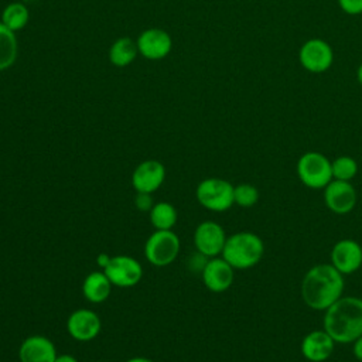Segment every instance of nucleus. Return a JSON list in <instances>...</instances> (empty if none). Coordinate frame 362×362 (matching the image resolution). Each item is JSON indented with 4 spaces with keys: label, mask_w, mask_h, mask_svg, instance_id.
Instances as JSON below:
<instances>
[{
    "label": "nucleus",
    "mask_w": 362,
    "mask_h": 362,
    "mask_svg": "<svg viewBox=\"0 0 362 362\" xmlns=\"http://www.w3.org/2000/svg\"><path fill=\"white\" fill-rule=\"evenodd\" d=\"M344 287V274L331 263H320L307 270L301 280L300 291L307 307L315 311H325L342 297Z\"/></svg>",
    "instance_id": "f257e3e1"
},
{
    "label": "nucleus",
    "mask_w": 362,
    "mask_h": 362,
    "mask_svg": "<svg viewBox=\"0 0 362 362\" xmlns=\"http://www.w3.org/2000/svg\"><path fill=\"white\" fill-rule=\"evenodd\" d=\"M322 328L335 342L352 344L362 335V298L339 297L324 311Z\"/></svg>",
    "instance_id": "f03ea898"
},
{
    "label": "nucleus",
    "mask_w": 362,
    "mask_h": 362,
    "mask_svg": "<svg viewBox=\"0 0 362 362\" xmlns=\"http://www.w3.org/2000/svg\"><path fill=\"white\" fill-rule=\"evenodd\" d=\"M264 253V243L259 235L240 230L226 238L222 257L235 269L246 270L256 266Z\"/></svg>",
    "instance_id": "7ed1b4c3"
},
{
    "label": "nucleus",
    "mask_w": 362,
    "mask_h": 362,
    "mask_svg": "<svg viewBox=\"0 0 362 362\" xmlns=\"http://www.w3.org/2000/svg\"><path fill=\"white\" fill-rule=\"evenodd\" d=\"M296 170L300 181L311 189H324L332 181L331 160L318 151H307L300 156Z\"/></svg>",
    "instance_id": "20e7f679"
},
{
    "label": "nucleus",
    "mask_w": 362,
    "mask_h": 362,
    "mask_svg": "<svg viewBox=\"0 0 362 362\" xmlns=\"http://www.w3.org/2000/svg\"><path fill=\"white\" fill-rule=\"evenodd\" d=\"M233 187L223 178H205L202 180L195 191L197 201L205 209L212 212H225L233 204Z\"/></svg>",
    "instance_id": "39448f33"
},
{
    "label": "nucleus",
    "mask_w": 362,
    "mask_h": 362,
    "mask_svg": "<svg viewBox=\"0 0 362 362\" xmlns=\"http://www.w3.org/2000/svg\"><path fill=\"white\" fill-rule=\"evenodd\" d=\"M180 246V238L173 229L154 230L144 243V256L153 266H168L178 256Z\"/></svg>",
    "instance_id": "423d86ee"
},
{
    "label": "nucleus",
    "mask_w": 362,
    "mask_h": 362,
    "mask_svg": "<svg viewBox=\"0 0 362 362\" xmlns=\"http://www.w3.org/2000/svg\"><path fill=\"white\" fill-rule=\"evenodd\" d=\"M298 61L305 71L311 74H322L331 68L334 62V51L327 41L311 38L300 47Z\"/></svg>",
    "instance_id": "0eeeda50"
},
{
    "label": "nucleus",
    "mask_w": 362,
    "mask_h": 362,
    "mask_svg": "<svg viewBox=\"0 0 362 362\" xmlns=\"http://www.w3.org/2000/svg\"><path fill=\"white\" fill-rule=\"evenodd\" d=\"M105 274L113 286L117 287H133L143 277V267L132 256L117 255L110 257L109 263L103 267Z\"/></svg>",
    "instance_id": "6e6552de"
},
{
    "label": "nucleus",
    "mask_w": 362,
    "mask_h": 362,
    "mask_svg": "<svg viewBox=\"0 0 362 362\" xmlns=\"http://www.w3.org/2000/svg\"><path fill=\"white\" fill-rule=\"evenodd\" d=\"M226 238L228 236L219 223L214 221H204L195 228L194 246L197 252L206 259L216 257L222 255Z\"/></svg>",
    "instance_id": "1a4fd4ad"
},
{
    "label": "nucleus",
    "mask_w": 362,
    "mask_h": 362,
    "mask_svg": "<svg viewBox=\"0 0 362 362\" xmlns=\"http://www.w3.org/2000/svg\"><path fill=\"white\" fill-rule=\"evenodd\" d=\"M356 199V189L351 181L332 180L324 188V204L331 212L337 215L349 214L355 208Z\"/></svg>",
    "instance_id": "9d476101"
},
{
    "label": "nucleus",
    "mask_w": 362,
    "mask_h": 362,
    "mask_svg": "<svg viewBox=\"0 0 362 362\" xmlns=\"http://www.w3.org/2000/svg\"><path fill=\"white\" fill-rule=\"evenodd\" d=\"M331 264L344 276L362 266V246L354 239H341L331 249Z\"/></svg>",
    "instance_id": "9b49d317"
},
{
    "label": "nucleus",
    "mask_w": 362,
    "mask_h": 362,
    "mask_svg": "<svg viewBox=\"0 0 362 362\" xmlns=\"http://www.w3.org/2000/svg\"><path fill=\"white\" fill-rule=\"evenodd\" d=\"M201 273L205 287L212 293L226 291L235 277V269L222 256L208 259Z\"/></svg>",
    "instance_id": "f8f14e48"
},
{
    "label": "nucleus",
    "mask_w": 362,
    "mask_h": 362,
    "mask_svg": "<svg viewBox=\"0 0 362 362\" xmlns=\"http://www.w3.org/2000/svg\"><path fill=\"white\" fill-rule=\"evenodd\" d=\"M165 180V168L158 160L141 161L132 174V185L136 192L153 194Z\"/></svg>",
    "instance_id": "ddd939ff"
},
{
    "label": "nucleus",
    "mask_w": 362,
    "mask_h": 362,
    "mask_svg": "<svg viewBox=\"0 0 362 362\" xmlns=\"http://www.w3.org/2000/svg\"><path fill=\"white\" fill-rule=\"evenodd\" d=\"M102 322L99 315L88 308L75 310L66 321V331L68 334L81 342L90 341L98 337L100 332Z\"/></svg>",
    "instance_id": "4468645a"
},
{
    "label": "nucleus",
    "mask_w": 362,
    "mask_h": 362,
    "mask_svg": "<svg viewBox=\"0 0 362 362\" xmlns=\"http://www.w3.org/2000/svg\"><path fill=\"white\" fill-rule=\"evenodd\" d=\"M335 344L337 342L324 328L314 329L304 335L300 344V351L303 358L310 362H324L332 355Z\"/></svg>",
    "instance_id": "2eb2a0df"
},
{
    "label": "nucleus",
    "mask_w": 362,
    "mask_h": 362,
    "mask_svg": "<svg viewBox=\"0 0 362 362\" xmlns=\"http://www.w3.org/2000/svg\"><path fill=\"white\" fill-rule=\"evenodd\" d=\"M139 52L147 59H163L171 51L173 41L167 31L161 28L144 30L137 38Z\"/></svg>",
    "instance_id": "dca6fc26"
},
{
    "label": "nucleus",
    "mask_w": 362,
    "mask_h": 362,
    "mask_svg": "<svg viewBox=\"0 0 362 362\" xmlns=\"http://www.w3.org/2000/svg\"><path fill=\"white\" fill-rule=\"evenodd\" d=\"M57 356L54 342L44 335L27 337L18 349L20 362H55Z\"/></svg>",
    "instance_id": "f3484780"
},
{
    "label": "nucleus",
    "mask_w": 362,
    "mask_h": 362,
    "mask_svg": "<svg viewBox=\"0 0 362 362\" xmlns=\"http://www.w3.org/2000/svg\"><path fill=\"white\" fill-rule=\"evenodd\" d=\"M112 283L105 274V272H92L89 273L82 284V293L85 298L90 303L100 304L107 300L112 291Z\"/></svg>",
    "instance_id": "a211bd4d"
},
{
    "label": "nucleus",
    "mask_w": 362,
    "mask_h": 362,
    "mask_svg": "<svg viewBox=\"0 0 362 362\" xmlns=\"http://www.w3.org/2000/svg\"><path fill=\"white\" fill-rule=\"evenodd\" d=\"M137 54V42L129 37H122L112 44L109 49V59L115 66H126L134 61Z\"/></svg>",
    "instance_id": "6ab92c4d"
},
{
    "label": "nucleus",
    "mask_w": 362,
    "mask_h": 362,
    "mask_svg": "<svg viewBox=\"0 0 362 362\" xmlns=\"http://www.w3.org/2000/svg\"><path fill=\"white\" fill-rule=\"evenodd\" d=\"M150 222L156 230L173 229L177 223V209L170 202H157L148 212Z\"/></svg>",
    "instance_id": "aec40b11"
},
{
    "label": "nucleus",
    "mask_w": 362,
    "mask_h": 362,
    "mask_svg": "<svg viewBox=\"0 0 362 362\" xmlns=\"http://www.w3.org/2000/svg\"><path fill=\"white\" fill-rule=\"evenodd\" d=\"M17 51L16 34L0 21V71L10 68L16 62Z\"/></svg>",
    "instance_id": "412c9836"
},
{
    "label": "nucleus",
    "mask_w": 362,
    "mask_h": 362,
    "mask_svg": "<svg viewBox=\"0 0 362 362\" xmlns=\"http://www.w3.org/2000/svg\"><path fill=\"white\" fill-rule=\"evenodd\" d=\"M30 14L25 4L20 1L10 3L1 13V23L13 33L24 28L28 23Z\"/></svg>",
    "instance_id": "4be33fe9"
},
{
    "label": "nucleus",
    "mask_w": 362,
    "mask_h": 362,
    "mask_svg": "<svg viewBox=\"0 0 362 362\" xmlns=\"http://www.w3.org/2000/svg\"><path fill=\"white\" fill-rule=\"evenodd\" d=\"M332 180L339 181H352L358 174V163L351 156H339L331 161Z\"/></svg>",
    "instance_id": "5701e85b"
},
{
    "label": "nucleus",
    "mask_w": 362,
    "mask_h": 362,
    "mask_svg": "<svg viewBox=\"0 0 362 362\" xmlns=\"http://www.w3.org/2000/svg\"><path fill=\"white\" fill-rule=\"evenodd\" d=\"M233 201L242 208H250L259 201V189L249 182H242L233 187Z\"/></svg>",
    "instance_id": "b1692460"
},
{
    "label": "nucleus",
    "mask_w": 362,
    "mask_h": 362,
    "mask_svg": "<svg viewBox=\"0 0 362 362\" xmlns=\"http://www.w3.org/2000/svg\"><path fill=\"white\" fill-rule=\"evenodd\" d=\"M341 10L349 16L362 14V0H338Z\"/></svg>",
    "instance_id": "393cba45"
},
{
    "label": "nucleus",
    "mask_w": 362,
    "mask_h": 362,
    "mask_svg": "<svg viewBox=\"0 0 362 362\" xmlns=\"http://www.w3.org/2000/svg\"><path fill=\"white\" fill-rule=\"evenodd\" d=\"M134 205L139 211H146L150 212V209L153 208V199H151V194H144V192H137L136 199H134Z\"/></svg>",
    "instance_id": "a878e982"
},
{
    "label": "nucleus",
    "mask_w": 362,
    "mask_h": 362,
    "mask_svg": "<svg viewBox=\"0 0 362 362\" xmlns=\"http://www.w3.org/2000/svg\"><path fill=\"white\" fill-rule=\"evenodd\" d=\"M352 352L354 356L362 362V335L358 337L354 342H352Z\"/></svg>",
    "instance_id": "bb28decb"
},
{
    "label": "nucleus",
    "mask_w": 362,
    "mask_h": 362,
    "mask_svg": "<svg viewBox=\"0 0 362 362\" xmlns=\"http://www.w3.org/2000/svg\"><path fill=\"white\" fill-rule=\"evenodd\" d=\"M55 362H78V359L69 354H62V355H58Z\"/></svg>",
    "instance_id": "cd10ccee"
},
{
    "label": "nucleus",
    "mask_w": 362,
    "mask_h": 362,
    "mask_svg": "<svg viewBox=\"0 0 362 362\" xmlns=\"http://www.w3.org/2000/svg\"><path fill=\"white\" fill-rule=\"evenodd\" d=\"M109 260H110V256H107L106 253H100V255L98 256V259H96V263L103 269V267L109 263Z\"/></svg>",
    "instance_id": "c85d7f7f"
},
{
    "label": "nucleus",
    "mask_w": 362,
    "mask_h": 362,
    "mask_svg": "<svg viewBox=\"0 0 362 362\" xmlns=\"http://www.w3.org/2000/svg\"><path fill=\"white\" fill-rule=\"evenodd\" d=\"M126 362H154V361L150 358H146V356H133V358L127 359Z\"/></svg>",
    "instance_id": "c756f323"
},
{
    "label": "nucleus",
    "mask_w": 362,
    "mask_h": 362,
    "mask_svg": "<svg viewBox=\"0 0 362 362\" xmlns=\"http://www.w3.org/2000/svg\"><path fill=\"white\" fill-rule=\"evenodd\" d=\"M356 79H358V82H359V85H362V64L358 66V69H356Z\"/></svg>",
    "instance_id": "7c9ffc66"
},
{
    "label": "nucleus",
    "mask_w": 362,
    "mask_h": 362,
    "mask_svg": "<svg viewBox=\"0 0 362 362\" xmlns=\"http://www.w3.org/2000/svg\"><path fill=\"white\" fill-rule=\"evenodd\" d=\"M96 362H106V361H96Z\"/></svg>",
    "instance_id": "2f4dec72"
}]
</instances>
